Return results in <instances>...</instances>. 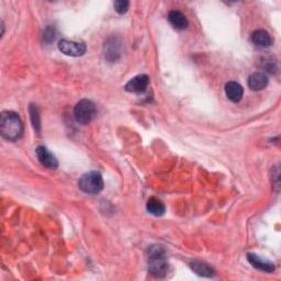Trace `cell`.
<instances>
[{"label":"cell","mask_w":281,"mask_h":281,"mask_svg":"<svg viewBox=\"0 0 281 281\" xmlns=\"http://www.w3.org/2000/svg\"><path fill=\"white\" fill-rule=\"evenodd\" d=\"M0 133L10 142H16L24 135V123L18 113L13 111H4L0 116Z\"/></svg>","instance_id":"obj_1"},{"label":"cell","mask_w":281,"mask_h":281,"mask_svg":"<svg viewBox=\"0 0 281 281\" xmlns=\"http://www.w3.org/2000/svg\"><path fill=\"white\" fill-rule=\"evenodd\" d=\"M168 270L165 249L160 245H154L149 249V271L154 277L162 278Z\"/></svg>","instance_id":"obj_2"},{"label":"cell","mask_w":281,"mask_h":281,"mask_svg":"<svg viewBox=\"0 0 281 281\" xmlns=\"http://www.w3.org/2000/svg\"><path fill=\"white\" fill-rule=\"evenodd\" d=\"M103 179L99 172H89L80 177L78 180V187L86 194L97 195L103 189Z\"/></svg>","instance_id":"obj_3"},{"label":"cell","mask_w":281,"mask_h":281,"mask_svg":"<svg viewBox=\"0 0 281 281\" xmlns=\"http://www.w3.org/2000/svg\"><path fill=\"white\" fill-rule=\"evenodd\" d=\"M96 114H97L96 105L89 99H81L74 108V116L80 124L85 125L90 123L95 119Z\"/></svg>","instance_id":"obj_4"},{"label":"cell","mask_w":281,"mask_h":281,"mask_svg":"<svg viewBox=\"0 0 281 281\" xmlns=\"http://www.w3.org/2000/svg\"><path fill=\"white\" fill-rule=\"evenodd\" d=\"M123 48V41L120 36H111L103 45V55L108 62L114 63L121 57Z\"/></svg>","instance_id":"obj_5"},{"label":"cell","mask_w":281,"mask_h":281,"mask_svg":"<svg viewBox=\"0 0 281 281\" xmlns=\"http://www.w3.org/2000/svg\"><path fill=\"white\" fill-rule=\"evenodd\" d=\"M58 49H60V51L65 55L73 56V57L83 56L87 51L86 44L73 42L68 40L60 41V43H58Z\"/></svg>","instance_id":"obj_6"},{"label":"cell","mask_w":281,"mask_h":281,"mask_svg":"<svg viewBox=\"0 0 281 281\" xmlns=\"http://www.w3.org/2000/svg\"><path fill=\"white\" fill-rule=\"evenodd\" d=\"M150 84V77L145 74H140L135 77L130 79L127 85L124 86L125 91L130 93H143Z\"/></svg>","instance_id":"obj_7"},{"label":"cell","mask_w":281,"mask_h":281,"mask_svg":"<svg viewBox=\"0 0 281 281\" xmlns=\"http://www.w3.org/2000/svg\"><path fill=\"white\" fill-rule=\"evenodd\" d=\"M36 156H38L39 161L41 164L49 169H56L58 167V161L56 157L52 154L45 146L40 145L36 147Z\"/></svg>","instance_id":"obj_8"},{"label":"cell","mask_w":281,"mask_h":281,"mask_svg":"<svg viewBox=\"0 0 281 281\" xmlns=\"http://www.w3.org/2000/svg\"><path fill=\"white\" fill-rule=\"evenodd\" d=\"M268 76L264 72H256L248 77V87L253 91H261L268 86Z\"/></svg>","instance_id":"obj_9"},{"label":"cell","mask_w":281,"mask_h":281,"mask_svg":"<svg viewBox=\"0 0 281 281\" xmlns=\"http://www.w3.org/2000/svg\"><path fill=\"white\" fill-rule=\"evenodd\" d=\"M247 260L251 264V266H253V267H255L258 270H262V271H265V272H272V271H275V269H276L275 265H273L272 262H270L268 260H264V258L260 257L256 254L248 253L247 254Z\"/></svg>","instance_id":"obj_10"},{"label":"cell","mask_w":281,"mask_h":281,"mask_svg":"<svg viewBox=\"0 0 281 281\" xmlns=\"http://www.w3.org/2000/svg\"><path fill=\"white\" fill-rule=\"evenodd\" d=\"M225 93L228 99L236 103L241 101V99L243 98L244 89L239 83H236V81H228L225 85Z\"/></svg>","instance_id":"obj_11"},{"label":"cell","mask_w":281,"mask_h":281,"mask_svg":"<svg viewBox=\"0 0 281 281\" xmlns=\"http://www.w3.org/2000/svg\"><path fill=\"white\" fill-rule=\"evenodd\" d=\"M168 21L177 30H184L188 27V20L179 10H172L168 13Z\"/></svg>","instance_id":"obj_12"},{"label":"cell","mask_w":281,"mask_h":281,"mask_svg":"<svg viewBox=\"0 0 281 281\" xmlns=\"http://www.w3.org/2000/svg\"><path fill=\"white\" fill-rule=\"evenodd\" d=\"M190 268L194 270L198 276L201 277H206V278H211L214 276V270L210 267L208 264H205L204 262L201 261H191L189 263Z\"/></svg>","instance_id":"obj_13"},{"label":"cell","mask_w":281,"mask_h":281,"mask_svg":"<svg viewBox=\"0 0 281 281\" xmlns=\"http://www.w3.org/2000/svg\"><path fill=\"white\" fill-rule=\"evenodd\" d=\"M251 41L255 44V45L260 48H269L272 44L271 36L266 30H256L253 34H251Z\"/></svg>","instance_id":"obj_14"},{"label":"cell","mask_w":281,"mask_h":281,"mask_svg":"<svg viewBox=\"0 0 281 281\" xmlns=\"http://www.w3.org/2000/svg\"><path fill=\"white\" fill-rule=\"evenodd\" d=\"M146 210L155 217H161L165 214L166 208L165 204L162 203L157 198H150L146 203Z\"/></svg>","instance_id":"obj_15"},{"label":"cell","mask_w":281,"mask_h":281,"mask_svg":"<svg viewBox=\"0 0 281 281\" xmlns=\"http://www.w3.org/2000/svg\"><path fill=\"white\" fill-rule=\"evenodd\" d=\"M29 112H30L31 123H32L33 129L38 133H40V131H41V116H40V112H39V108L34 105H30V107H29Z\"/></svg>","instance_id":"obj_16"},{"label":"cell","mask_w":281,"mask_h":281,"mask_svg":"<svg viewBox=\"0 0 281 281\" xmlns=\"http://www.w3.org/2000/svg\"><path fill=\"white\" fill-rule=\"evenodd\" d=\"M129 7H130V3L128 0H118V2L114 3L115 11L119 14L127 13L129 10Z\"/></svg>","instance_id":"obj_17"},{"label":"cell","mask_w":281,"mask_h":281,"mask_svg":"<svg viewBox=\"0 0 281 281\" xmlns=\"http://www.w3.org/2000/svg\"><path fill=\"white\" fill-rule=\"evenodd\" d=\"M55 40V28L53 26H48L45 31L43 33V41L50 44Z\"/></svg>","instance_id":"obj_18"}]
</instances>
